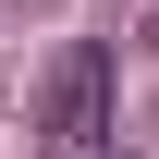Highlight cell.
<instances>
[{"mask_svg": "<svg viewBox=\"0 0 159 159\" xmlns=\"http://www.w3.org/2000/svg\"><path fill=\"white\" fill-rule=\"evenodd\" d=\"M98 135H110V49H61V74H49V147L98 159Z\"/></svg>", "mask_w": 159, "mask_h": 159, "instance_id": "obj_1", "label": "cell"}]
</instances>
